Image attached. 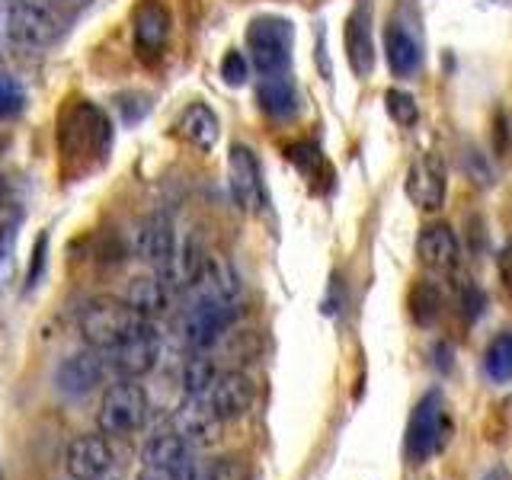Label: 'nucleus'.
<instances>
[{"label": "nucleus", "mask_w": 512, "mask_h": 480, "mask_svg": "<svg viewBox=\"0 0 512 480\" xmlns=\"http://www.w3.org/2000/svg\"><path fill=\"white\" fill-rule=\"evenodd\" d=\"M64 29H68V16L42 4V0H10L0 10V32L23 48L55 45L64 36Z\"/></svg>", "instance_id": "f257e3e1"}, {"label": "nucleus", "mask_w": 512, "mask_h": 480, "mask_svg": "<svg viewBox=\"0 0 512 480\" xmlns=\"http://www.w3.org/2000/svg\"><path fill=\"white\" fill-rule=\"evenodd\" d=\"M144 324H148V317L132 311L125 301L103 298V301H90L80 311V336H84L90 349L100 352H112L116 346H122Z\"/></svg>", "instance_id": "f03ea898"}, {"label": "nucleus", "mask_w": 512, "mask_h": 480, "mask_svg": "<svg viewBox=\"0 0 512 480\" xmlns=\"http://www.w3.org/2000/svg\"><path fill=\"white\" fill-rule=\"evenodd\" d=\"M292 42H295V26L292 20L276 13L256 16L247 26V52L250 64L260 74H282L292 64Z\"/></svg>", "instance_id": "7ed1b4c3"}, {"label": "nucleus", "mask_w": 512, "mask_h": 480, "mask_svg": "<svg viewBox=\"0 0 512 480\" xmlns=\"http://www.w3.org/2000/svg\"><path fill=\"white\" fill-rule=\"evenodd\" d=\"M148 410H151V404H148V394H144L141 384L135 378H122L119 384L106 388L100 413H96V423H100L103 436L122 439L144 426Z\"/></svg>", "instance_id": "20e7f679"}, {"label": "nucleus", "mask_w": 512, "mask_h": 480, "mask_svg": "<svg viewBox=\"0 0 512 480\" xmlns=\"http://www.w3.org/2000/svg\"><path fill=\"white\" fill-rule=\"evenodd\" d=\"M448 439V413L445 400L439 391H429L420 397V404L413 407L410 423H407V458L413 464H423L432 455L445 448Z\"/></svg>", "instance_id": "39448f33"}, {"label": "nucleus", "mask_w": 512, "mask_h": 480, "mask_svg": "<svg viewBox=\"0 0 512 480\" xmlns=\"http://www.w3.org/2000/svg\"><path fill=\"white\" fill-rule=\"evenodd\" d=\"M237 314H240L237 301H218V298L199 295L196 304H192V308L186 311V317H183V343L192 352L212 349L221 336L231 330Z\"/></svg>", "instance_id": "423d86ee"}, {"label": "nucleus", "mask_w": 512, "mask_h": 480, "mask_svg": "<svg viewBox=\"0 0 512 480\" xmlns=\"http://www.w3.org/2000/svg\"><path fill=\"white\" fill-rule=\"evenodd\" d=\"M228 186L237 208H244L250 215H260L266 208V186H263V170L256 154L247 144H231L228 154Z\"/></svg>", "instance_id": "0eeeda50"}, {"label": "nucleus", "mask_w": 512, "mask_h": 480, "mask_svg": "<svg viewBox=\"0 0 512 480\" xmlns=\"http://www.w3.org/2000/svg\"><path fill=\"white\" fill-rule=\"evenodd\" d=\"M170 10L164 0H141L132 16V42H135V55L144 64H154L164 55V48L170 42Z\"/></svg>", "instance_id": "6e6552de"}, {"label": "nucleus", "mask_w": 512, "mask_h": 480, "mask_svg": "<svg viewBox=\"0 0 512 480\" xmlns=\"http://www.w3.org/2000/svg\"><path fill=\"white\" fill-rule=\"evenodd\" d=\"M103 356L106 352H100V349H84V352L68 356L55 368V391L68 400H84L87 394H93L106 378Z\"/></svg>", "instance_id": "1a4fd4ad"}, {"label": "nucleus", "mask_w": 512, "mask_h": 480, "mask_svg": "<svg viewBox=\"0 0 512 480\" xmlns=\"http://www.w3.org/2000/svg\"><path fill=\"white\" fill-rule=\"evenodd\" d=\"M404 192L420 212H439L448 196V176L442 160L432 154H420L416 160H410L404 176Z\"/></svg>", "instance_id": "9d476101"}, {"label": "nucleus", "mask_w": 512, "mask_h": 480, "mask_svg": "<svg viewBox=\"0 0 512 480\" xmlns=\"http://www.w3.org/2000/svg\"><path fill=\"white\" fill-rule=\"evenodd\" d=\"M112 368L122 375V378H141V375H148L154 372V365L160 359V336L157 330L151 327V320L144 327H138L122 346H116L112 352H106Z\"/></svg>", "instance_id": "9b49d317"}, {"label": "nucleus", "mask_w": 512, "mask_h": 480, "mask_svg": "<svg viewBox=\"0 0 512 480\" xmlns=\"http://www.w3.org/2000/svg\"><path fill=\"white\" fill-rule=\"evenodd\" d=\"M202 397H205V404L218 413L221 423H231V420H240V416L253 407L256 388L244 372H218L212 388Z\"/></svg>", "instance_id": "f8f14e48"}, {"label": "nucleus", "mask_w": 512, "mask_h": 480, "mask_svg": "<svg viewBox=\"0 0 512 480\" xmlns=\"http://www.w3.org/2000/svg\"><path fill=\"white\" fill-rule=\"evenodd\" d=\"M112 468V445L103 436H77L64 448V471L71 480H96Z\"/></svg>", "instance_id": "ddd939ff"}, {"label": "nucleus", "mask_w": 512, "mask_h": 480, "mask_svg": "<svg viewBox=\"0 0 512 480\" xmlns=\"http://www.w3.org/2000/svg\"><path fill=\"white\" fill-rule=\"evenodd\" d=\"M176 231L173 221L167 215H148L135 231V253L141 256L144 263H151L157 272H164L176 253Z\"/></svg>", "instance_id": "4468645a"}, {"label": "nucleus", "mask_w": 512, "mask_h": 480, "mask_svg": "<svg viewBox=\"0 0 512 480\" xmlns=\"http://www.w3.org/2000/svg\"><path fill=\"white\" fill-rule=\"evenodd\" d=\"M218 413L205 404V397H186V404L173 413V432H180L186 445H212L221 432Z\"/></svg>", "instance_id": "2eb2a0df"}, {"label": "nucleus", "mask_w": 512, "mask_h": 480, "mask_svg": "<svg viewBox=\"0 0 512 480\" xmlns=\"http://www.w3.org/2000/svg\"><path fill=\"white\" fill-rule=\"evenodd\" d=\"M416 253H420V263L432 272H452L461 260L458 237L448 224H426L416 237Z\"/></svg>", "instance_id": "dca6fc26"}, {"label": "nucleus", "mask_w": 512, "mask_h": 480, "mask_svg": "<svg viewBox=\"0 0 512 480\" xmlns=\"http://www.w3.org/2000/svg\"><path fill=\"white\" fill-rule=\"evenodd\" d=\"M205 263H208V253L202 247V240L196 234H186L180 244H176L170 266L164 272H157V276L170 285V292H176V288H196L205 272Z\"/></svg>", "instance_id": "f3484780"}, {"label": "nucleus", "mask_w": 512, "mask_h": 480, "mask_svg": "<svg viewBox=\"0 0 512 480\" xmlns=\"http://www.w3.org/2000/svg\"><path fill=\"white\" fill-rule=\"evenodd\" d=\"M346 58L356 77H368L375 68V45H372V26H368V7H356L346 20Z\"/></svg>", "instance_id": "a211bd4d"}, {"label": "nucleus", "mask_w": 512, "mask_h": 480, "mask_svg": "<svg viewBox=\"0 0 512 480\" xmlns=\"http://www.w3.org/2000/svg\"><path fill=\"white\" fill-rule=\"evenodd\" d=\"M384 61H388L391 74L413 77L423 68V48L400 23L384 26Z\"/></svg>", "instance_id": "6ab92c4d"}, {"label": "nucleus", "mask_w": 512, "mask_h": 480, "mask_svg": "<svg viewBox=\"0 0 512 480\" xmlns=\"http://www.w3.org/2000/svg\"><path fill=\"white\" fill-rule=\"evenodd\" d=\"M176 132L186 144H192L196 151H212L218 138H221V119L212 106L205 103H192L183 109L180 122H176Z\"/></svg>", "instance_id": "aec40b11"}, {"label": "nucleus", "mask_w": 512, "mask_h": 480, "mask_svg": "<svg viewBox=\"0 0 512 480\" xmlns=\"http://www.w3.org/2000/svg\"><path fill=\"white\" fill-rule=\"evenodd\" d=\"M256 103L269 119H292L298 112V90L292 77L282 74H263L260 87H256Z\"/></svg>", "instance_id": "412c9836"}, {"label": "nucleus", "mask_w": 512, "mask_h": 480, "mask_svg": "<svg viewBox=\"0 0 512 480\" xmlns=\"http://www.w3.org/2000/svg\"><path fill=\"white\" fill-rule=\"evenodd\" d=\"M122 301L128 304L132 311H138L141 317H157L167 311L170 304V285L160 279V276H138L128 282Z\"/></svg>", "instance_id": "4be33fe9"}, {"label": "nucleus", "mask_w": 512, "mask_h": 480, "mask_svg": "<svg viewBox=\"0 0 512 480\" xmlns=\"http://www.w3.org/2000/svg\"><path fill=\"white\" fill-rule=\"evenodd\" d=\"M144 468H160V471H180L189 461V445L183 442L180 432H157L148 439L141 452Z\"/></svg>", "instance_id": "5701e85b"}, {"label": "nucleus", "mask_w": 512, "mask_h": 480, "mask_svg": "<svg viewBox=\"0 0 512 480\" xmlns=\"http://www.w3.org/2000/svg\"><path fill=\"white\" fill-rule=\"evenodd\" d=\"M215 375H218V368H215V359L208 356V349L205 352H192V356L183 362V391H186V397H202L208 388H212Z\"/></svg>", "instance_id": "b1692460"}, {"label": "nucleus", "mask_w": 512, "mask_h": 480, "mask_svg": "<svg viewBox=\"0 0 512 480\" xmlns=\"http://www.w3.org/2000/svg\"><path fill=\"white\" fill-rule=\"evenodd\" d=\"M410 314L420 327L436 324V317L442 314V292L432 282H416L410 292Z\"/></svg>", "instance_id": "393cba45"}, {"label": "nucleus", "mask_w": 512, "mask_h": 480, "mask_svg": "<svg viewBox=\"0 0 512 480\" xmlns=\"http://www.w3.org/2000/svg\"><path fill=\"white\" fill-rule=\"evenodd\" d=\"M484 372L490 381L506 384L512 378V333H500L484 352Z\"/></svg>", "instance_id": "a878e982"}, {"label": "nucleus", "mask_w": 512, "mask_h": 480, "mask_svg": "<svg viewBox=\"0 0 512 480\" xmlns=\"http://www.w3.org/2000/svg\"><path fill=\"white\" fill-rule=\"evenodd\" d=\"M384 112L397 122L400 128H413L420 122V106H416V96L407 90H388L384 93Z\"/></svg>", "instance_id": "bb28decb"}, {"label": "nucleus", "mask_w": 512, "mask_h": 480, "mask_svg": "<svg viewBox=\"0 0 512 480\" xmlns=\"http://www.w3.org/2000/svg\"><path fill=\"white\" fill-rule=\"evenodd\" d=\"M250 55L244 52H237V48H231V52H224L221 58V80L228 87H244L247 84V77H250Z\"/></svg>", "instance_id": "cd10ccee"}, {"label": "nucleus", "mask_w": 512, "mask_h": 480, "mask_svg": "<svg viewBox=\"0 0 512 480\" xmlns=\"http://www.w3.org/2000/svg\"><path fill=\"white\" fill-rule=\"evenodd\" d=\"M23 106H26V96H23L20 84L0 74V119H13V116H20Z\"/></svg>", "instance_id": "c85d7f7f"}, {"label": "nucleus", "mask_w": 512, "mask_h": 480, "mask_svg": "<svg viewBox=\"0 0 512 480\" xmlns=\"http://www.w3.org/2000/svg\"><path fill=\"white\" fill-rule=\"evenodd\" d=\"M205 480H250V474H247V464L244 461L221 458V461L212 464V468H208V477Z\"/></svg>", "instance_id": "c756f323"}, {"label": "nucleus", "mask_w": 512, "mask_h": 480, "mask_svg": "<svg viewBox=\"0 0 512 480\" xmlns=\"http://www.w3.org/2000/svg\"><path fill=\"white\" fill-rule=\"evenodd\" d=\"M42 4H48V7H55V10H61L64 16H68L71 10H80V7H87L90 0H42Z\"/></svg>", "instance_id": "7c9ffc66"}, {"label": "nucleus", "mask_w": 512, "mask_h": 480, "mask_svg": "<svg viewBox=\"0 0 512 480\" xmlns=\"http://www.w3.org/2000/svg\"><path fill=\"white\" fill-rule=\"evenodd\" d=\"M42 256H45V237L36 240V253H32V272H29V285L39 279V269H42Z\"/></svg>", "instance_id": "2f4dec72"}, {"label": "nucleus", "mask_w": 512, "mask_h": 480, "mask_svg": "<svg viewBox=\"0 0 512 480\" xmlns=\"http://www.w3.org/2000/svg\"><path fill=\"white\" fill-rule=\"evenodd\" d=\"M138 480H183L180 471H160V468H144Z\"/></svg>", "instance_id": "473e14b6"}, {"label": "nucleus", "mask_w": 512, "mask_h": 480, "mask_svg": "<svg viewBox=\"0 0 512 480\" xmlns=\"http://www.w3.org/2000/svg\"><path fill=\"white\" fill-rule=\"evenodd\" d=\"M480 480H512V474H509V468H503V464H496V468H490Z\"/></svg>", "instance_id": "72a5a7b5"}, {"label": "nucleus", "mask_w": 512, "mask_h": 480, "mask_svg": "<svg viewBox=\"0 0 512 480\" xmlns=\"http://www.w3.org/2000/svg\"><path fill=\"white\" fill-rule=\"evenodd\" d=\"M7 205H10V202H7V180L0 176V212H4Z\"/></svg>", "instance_id": "f704fd0d"}, {"label": "nucleus", "mask_w": 512, "mask_h": 480, "mask_svg": "<svg viewBox=\"0 0 512 480\" xmlns=\"http://www.w3.org/2000/svg\"><path fill=\"white\" fill-rule=\"evenodd\" d=\"M509 410H512V394H509Z\"/></svg>", "instance_id": "c9c22d12"}, {"label": "nucleus", "mask_w": 512, "mask_h": 480, "mask_svg": "<svg viewBox=\"0 0 512 480\" xmlns=\"http://www.w3.org/2000/svg\"><path fill=\"white\" fill-rule=\"evenodd\" d=\"M0 480H4V474H0Z\"/></svg>", "instance_id": "e433bc0d"}, {"label": "nucleus", "mask_w": 512, "mask_h": 480, "mask_svg": "<svg viewBox=\"0 0 512 480\" xmlns=\"http://www.w3.org/2000/svg\"><path fill=\"white\" fill-rule=\"evenodd\" d=\"M4 4H10V0H4Z\"/></svg>", "instance_id": "4c0bfd02"}]
</instances>
